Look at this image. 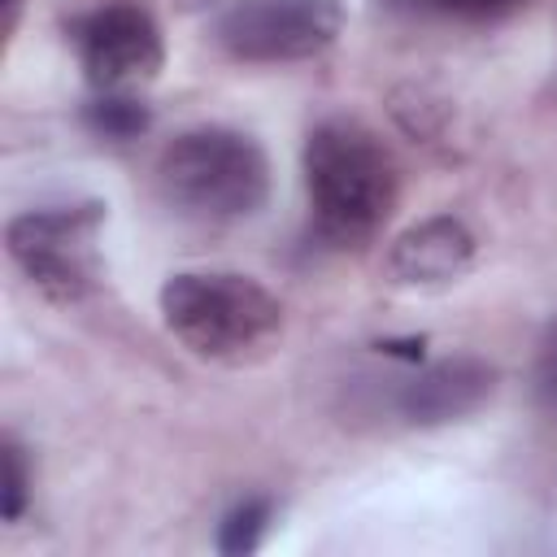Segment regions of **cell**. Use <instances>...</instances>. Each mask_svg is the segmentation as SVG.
<instances>
[{
	"label": "cell",
	"instance_id": "obj_1",
	"mask_svg": "<svg viewBox=\"0 0 557 557\" xmlns=\"http://www.w3.org/2000/svg\"><path fill=\"white\" fill-rule=\"evenodd\" d=\"M305 191L313 231L326 244H361L387 222L400 174L374 131L331 117L305 139Z\"/></svg>",
	"mask_w": 557,
	"mask_h": 557
},
{
	"label": "cell",
	"instance_id": "obj_2",
	"mask_svg": "<svg viewBox=\"0 0 557 557\" xmlns=\"http://www.w3.org/2000/svg\"><path fill=\"white\" fill-rule=\"evenodd\" d=\"M161 196L200 222L252 218L270 196V161L261 144L231 126H196L165 144L157 161Z\"/></svg>",
	"mask_w": 557,
	"mask_h": 557
},
{
	"label": "cell",
	"instance_id": "obj_3",
	"mask_svg": "<svg viewBox=\"0 0 557 557\" xmlns=\"http://www.w3.org/2000/svg\"><path fill=\"white\" fill-rule=\"evenodd\" d=\"M165 331L205 361H239L265 348L278 326V300L248 274L235 270H183L161 287Z\"/></svg>",
	"mask_w": 557,
	"mask_h": 557
},
{
	"label": "cell",
	"instance_id": "obj_4",
	"mask_svg": "<svg viewBox=\"0 0 557 557\" xmlns=\"http://www.w3.org/2000/svg\"><path fill=\"white\" fill-rule=\"evenodd\" d=\"M104 222V205H48L26 209L4 226V248L13 265L57 305H78L100 278L96 235Z\"/></svg>",
	"mask_w": 557,
	"mask_h": 557
},
{
	"label": "cell",
	"instance_id": "obj_5",
	"mask_svg": "<svg viewBox=\"0 0 557 557\" xmlns=\"http://www.w3.org/2000/svg\"><path fill=\"white\" fill-rule=\"evenodd\" d=\"M344 30L339 0H231L218 13V44L235 61L278 65L326 52Z\"/></svg>",
	"mask_w": 557,
	"mask_h": 557
},
{
	"label": "cell",
	"instance_id": "obj_6",
	"mask_svg": "<svg viewBox=\"0 0 557 557\" xmlns=\"http://www.w3.org/2000/svg\"><path fill=\"white\" fill-rule=\"evenodd\" d=\"M70 39L96 91H131L135 83H148L165 61L161 30L139 4L91 9L70 26Z\"/></svg>",
	"mask_w": 557,
	"mask_h": 557
},
{
	"label": "cell",
	"instance_id": "obj_7",
	"mask_svg": "<svg viewBox=\"0 0 557 557\" xmlns=\"http://www.w3.org/2000/svg\"><path fill=\"white\" fill-rule=\"evenodd\" d=\"M496 392V366L479 357H448L413 370L392 387V409L409 426H444L474 413Z\"/></svg>",
	"mask_w": 557,
	"mask_h": 557
},
{
	"label": "cell",
	"instance_id": "obj_8",
	"mask_svg": "<svg viewBox=\"0 0 557 557\" xmlns=\"http://www.w3.org/2000/svg\"><path fill=\"white\" fill-rule=\"evenodd\" d=\"M470 261H474V235L453 213H435V218L409 226L387 248V274L400 287L453 283V278H461L470 270Z\"/></svg>",
	"mask_w": 557,
	"mask_h": 557
},
{
	"label": "cell",
	"instance_id": "obj_9",
	"mask_svg": "<svg viewBox=\"0 0 557 557\" xmlns=\"http://www.w3.org/2000/svg\"><path fill=\"white\" fill-rule=\"evenodd\" d=\"M83 122H87L96 135H104V139H135V135L148 131L152 113H148V104L135 100L131 91H100V96L83 109Z\"/></svg>",
	"mask_w": 557,
	"mask_h": 557
},
{
	"label": "cell",
	"instance_id": "obj_10",
	"mask_svg": "<svg viewBox=\"0 0 557 557\" xmlns=\"http://www.w3.org/2000/svg\"><path fill=\"white\" fill-rule=\"evenodd\" d=\"M270 518H274V500L270 496H248L239 500L222 522H218V553L226 557H244V553H257L265 531H270Z\"/></svg>",
	"mask_w": 557,
	"mask_h": 557
},
{
	"label": "cell",
	"instance_id": "obj_11",
	"mask_svg": "<svg viewBox=\"0 0 557 557\" xmlns=\"http://www.w3.org/2000/svg\"><path fill=\"white\" fill-rule=\"evenodd\" d=\"M392 4H400L409 13H431V17L483 26V22H500V17L518 13L527 0H392Z\"/></svg>",
	"mask_w": 557,
	"mask_h": 557
},
{
	"label": "cell",
	"instance_id": "obj_12",
	"mask_svg": "<svg viewBox=\"0 0 557 557\" xmlns=\"http://www.w3.org/2000/svg\"><path fill=\"white\" fill-rule=\"evenodd\" d=\"M0 466H4V487H0V513L4 522H17L26 513V496H30V470H26V448L4 435L0 444Z\"/></svg>",
	"mask_w": 557,
	"mask_h": 557
},
{
	"label": "cell",
	"instance_id": "obj_13",
	"mask_svg": "<svg viewBox=\"0 0 557 557\" xmlns=\"http://www.w3.org/2000/svg\"><path fill=\"white\" fill-rule=\"evenodd\" d=\"M535 400L548 413H557V326L548 331V339H544V348L535 357Z\"/></svg>",
	"mask_w": 557,
	"mask_h": 557
},
{
	"label": "cell",
	"instance_id": "obj_14",
	"mask_svg": "<svg viewBox=\"0 0 557 557\" xmlns=\"http://www.w3.org/2000/svg\"><path fill=\"white\" fill-rule=\"evenodd\" d=\"M17 13H22V0H4V30L17 26Z\"/></svg>",
	"mask_w": 557,
	"mask_h": 557
},
{
	"label": "cell",
	"instance_id": "obj_15",
	"mask_svg": "<svg viewBox=\"0 0 557 557\" xmlns=\"http://www.w3.org/2000/svg\"><path fill=\"white\" fill-rule=\"evenodd\" d=\"M178 9H187V13H196V9H209V4H218V0H174Z\"/></svg>",
	"mask_w": 557,
	"mask_h": 557
}]
</instances>
